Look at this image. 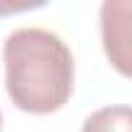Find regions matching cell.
Listing matches in <instances>:
<instances>
[{
	"mask_svg": "<svg viewBox=\"0 0 132 132\" xmlns=\"http://www.w3.org/2000/svg\"><path fill=\"white\" fill-rule=\"evenodd\" d=\"M5 91L29 114H54L73 96L75 60L60 34L42 26H23L3 42Z\"/></svg>",
	"mask_w": 132,
	"mask_h": 132,
	"instance_id": "6da1fadb",
	"label": "cell"
},
{
	"mask_svg": "<svg viewBox=\"0 0 132 132\" xmlns=\"http://www.w3.org/2000/svg\"><path fill=\"white\" fill-rule=\"evenodd\" d=\"M129 3L119 0V3H104L101 5V39H104V52L109 62L122 73L129 75Z\"/></svg>",
	"mask_w": 132,
	"mask_h": 132,
	"instance_id": "7a4b0ae2",
	"label": "cell"
},
{
	"mask_svg": "<svg viewBox=\"0 0 132 132\" xmlns=\"http://www.w3.org/2000/svg\"><path fill=\"white\" fill-rule=\"evenodd\" d=\"M80 132H132V109L127 104L104 106L83 122Z\"/></svg>",
	"mask_w": 132,
	"mask_h": 132,
	"instance_id": "3957f363",
	"label": "cell"
},
{
	"mask_svg": "<svg viewBox=\"0 0 132 132\" xmlns=\"http://www.w3.org/2000/svg\"><path fill=\"white\" fill-rule=\"evenodd\" d=\"M0 129H3V111H0Z\"/></svg>",
	"mask_w": 132,
	"mask_h": 132,
	"instance_id": "277c9868",
	"label": "cell"
}]
</instances>
